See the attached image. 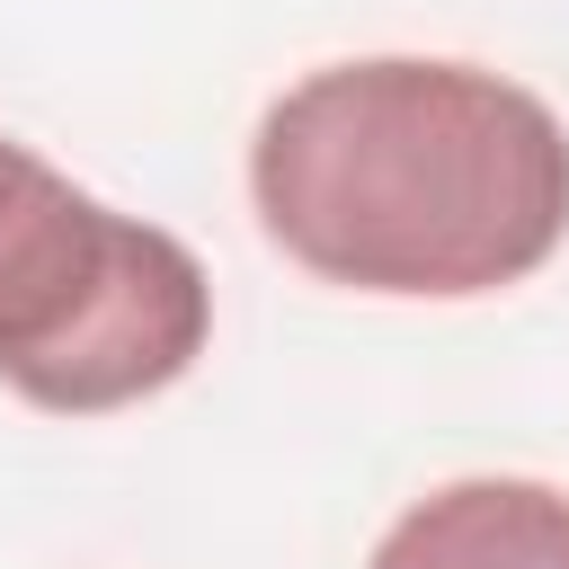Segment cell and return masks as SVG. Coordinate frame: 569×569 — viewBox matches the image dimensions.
Listing matches in <instances>:
<instances>
[{"label":"cell","instance_id":"cell-3","mask_svg":"<svg viewBox=\"0 0 569 569\" xmlns=\"http://www.w3.org/2000/svg\"><path fill=\"white\" fill-rule=\"evenodd\" d=\"M365 569H569V489L445 480L391 516Z\"/></svg>","mask_w":569,"mask_h":569},{"label":"cell","instance_id":"cell-1","mask_svg":"<svg viewBox=\"0 0 569 569\" xmlns=\"http://www.w3.org/2000/svg\"><path fill=\"white\" fill-rule=\"evenodd\" d=\"M249 204L320 284L471 302L569 240V133L480 62H329L258 116Z\"/></svg>","mask_w":569,"mask_h":569},{"label":"cell","instance_id":"cell-2","mask_svg":"<svg viewBox=\"0 0 569 569\" xmlns=\"http://www.w3.org/2000/svg\"><path fill=\"white\" fill-rule=\"evenodd\" d=\"M204 338L213 276L196 249L0 133V382L53 418H107L169 391Z\"/></svg>","mask_w":569,"mask_h":569}]
</instances>
